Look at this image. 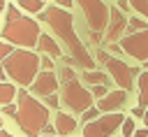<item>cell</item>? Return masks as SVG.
<instances>
[{
	"instance_id": "7c38bea8",
	"label": "cell",
	"mask_w": 148,
	"mask_h": 137,
	"mask_svg": "<svg viewBox=\"0 0 148 137\" xmlns=\"http://www.w3.org/2000/svg\"><path fill=\"white\" fill-rule=\"evenodd\" d=\"M127 102V91L118 88V91H109L104 98L97 100V109L104 111V114H113V111H120Z\"/></svg>"
},
{
	"instance_id": "4316f807",
	"label": "cell",
	"mask_w": 148,
	"mask_h": 137,
	"mask_svg": "<svg viewBox=\"0 0 148 137\" xmlns=\"http://www.w3.org/2000/svg\"><path fill=\"white\" fill-rule=\"evenodd\" d=\"M76 74H74V70L69 67V65H62V70H60V79L62 81H67V79H74Z\"/></svg>"
},
{
	"instance_id": "83f0119b",
	"label": "cell",
	"mask_w": 148,
	"mask_h": 137,
	"mask_svg": "<svg viewBox=\"0 0 148 137\" xmlns=\"http://www.w3.org/2000/svg\"><path fill=\"white\" fill-rule=\"evenodd\" d=\"M2 111H5L7 116H14V114H16V104H12V102H9V104H5V107H2Z\"/></svg>"
},
{
	"instance_id": "603a6c76",
	"label": "cell",
	"mask_w": 148,
	"mask_h": 137,
	"mask_svg": "<svg viewBox=\"0 0 148 137\" xmlns=\"http://www.w3.org/2000/svg\"><path fill=\"white\" fill-rule=\"evenodd\" d=\"M106 93H109V84H97V86H92V91H90L92 98H104Z\"/></svg>"
},
{
	"instance_id": "f35d334b",
	"label": "cell",
	"mask_w": 148,
	"mask_h": 137,
	"mask_svg": "<svg viewBox=\"0 0 148 137\" xmlns=\"http://www.w3.org/2000/svg\"><path fill=\"white\" fill-rule=\"evenodd\" d=\"M0 128H2V116H0Z\"/></svg>"
},
{
	"instance_id": "d6a6232c",
	"label": "cell",
	"mask_w": 148,
	"mask_h": 137,
	"mask_svg": "<svg viewBox=\"0 0 148 137\" xmlns=\"http://www.w3.org/2000/svg\"><path fill=\"white\" fill-rule=\"evenodd\" d=\"M5 77H7V72H5V67L0 65V81H5Z\"/></svg>"
},
{
	"instance_id": "5b68a950",
	"label": "cell",
	"mask_w": 148,
	"mask_h": 137,
	"mask_svg": "<svg viewBox=\"0 0 148 137\" xmlns=\"http://www.w3.org/2000/svg\"><path fill=\"white\" fill-rule=\"evenodd\" d=\"M97 60L99 63H104V67H106V72H109V79H113V84L118 86V88H123V91H132L134 88V79H136V74H139V67H132V65H127V63H123L118 56H111L109 51H97Z\"/></svg>"
},
{
	"instance_id": "ab89813d",
	"label": "cell",
	"mask_w": 148,
	"mask_h": 137,
	"mask_svg": "<svg viewBox=\"0 0 148 137\" xmlns=\"http://www.w3.org/2000/svg\"><path fill=\"white\" fill-rule=\"evenodd\" d=\"M42 2H44V0H42ZM51 2H58V0H51Z\"/></svg>"
},
{
	"instance_id": "836d02e7",
	"label": "cell",
	"mask_w": 148,
	"mask_h": 137,
	"mask_svg": "<svg viewBox=\"0 0 148 137\" xmlns=\"http://www.w3.org/2000/svg\"><path fill=\"white\" fill-rule=\"evenodd\" d=\"M2 9H7V2H5V0H0V12H2Z\"/></svg>"
},
{
	"instance_id": "8fae6325",
	"label": "cell",
	"mask_w": 148,
	"mask_h": 137,
	"mask_svg": "<svg viewBox=\"0 0 148 137\" xmlns=\"http://www.w3.org/2000/svg\"><path fill=\"white\" fill-rule=\"evenodd\" d=\"M125 30H127V16L118 7H111L109 9V23H106V39L116 42V39L123 37Z\"/></svg>"
},
{
	"instance_id": "9c48e42d",
	"label": "cell",
	"mask_w": 148,
	"mask_h": 137,
	"mask_svg": "<svg viewBox=\"0 0 148 137\" xmlns=\"http://www.w3.org/2000/svg\"><path fill=\"white\" fill-rule=\"evenodd\" d=\"M120 49L123 53H127L134 60L146 63L148 60V28L139 30V33H127L120 37Z\"/></svg>"
},
{
	"instance_id": "b9f144b4",
	"label": "cell",
	"mask_w": 148,
	"mask_h": 137,
	"mask_svg": "<svg viewBox=\"0 0 148 137\" xmlns=\"http://www.w3.org/2000/svg\"><path fill=\"white\" fill-rule=\"evenodd\" d=\"M116 2H118V0H116Z\"/></svg>"
},
{
	"instance_id": "2e32d148",
	"label": "cell",
	"mask_w": 148,
	"mask_h": 137,
	"mask_svg": "<svg viewBox=\"0 0 148 137\" xmlns=\"http://www.w3.org/2000/svg\"><path fill=\"white\" fill-rule=\"evenodd\" d=\"M136 84H139V104L136 107L148 109V72H141Z\"/></svg>"
},
{
	"instance_id": "74e56055",
	"label": "cell",
	"mask_w": 148,
	"mask_h": 137,
	"mask_svg": "<svg viewBox=\"0 0 148 137\" xmlns=\"http://www.w3.org/2000/svg\"><path fill=\"white\" fill-rule=\"evenodd\" d=\"M23 2H28V0H16V5H23Z\"/></svg>"
},
{
	"instance_id": "f546056e",
	"label": "cell",
	"mask_w": 148,
	"mask_h": 137,
	"mask_svg": "<svg viewBox=\"0 0 148 137\" xmlns=\"http://www.w3.org/2000/svg\"><path fill=\"white\" fill-rule=\"evenodd\" d=\"M134 137H148V128H143V130H134Z\"/></svg>"
},
{
	"instance_id": "8992f818",
	"label": "cell",
	"mask_w": 148,
	"mask_h": 137,
	"mask_svg": "<svg viewBox=\"0 0 148 137\" xmlns=\"http://www.w3.org/2000/svg\"><path fill=\"white\" fill-rule=\"evenodd\" d=\"M60 102L69 109V111H76V114H83L88 107H92V95L90 91L74 77V79H67L62 81V91H60Z\"/></svg>"
},
{
	"instance_id": "7402d4cb",
	"label": "cell",
	"mask_w": 148,
	"mask_h": 137,
	"mask_svg": "<svg viewBox=\"0 0 148 137\" xmlns=\"http://www.w3.org/2000/svg\"><path fill=\"white\" fill-rule=\"evenodd\" d=\"M120 130H123V137H132L134 135V118H125L123 121V125H120Z\"/></svg>"
},
{
	"instance_id": "f1b7e54d",
	"label": "cell",
	"mask_w": 148,
	"mask_h": 137,
	"mask_svg": "<svg viewBox=\"0 0 148 137\" xmlns=\"http://www.w3.org/2000/svg\"><path fill=\"white\" fill-rule=\"evenodd\" d=\"M143 114H146V109H141V107H134L132 109V116H136V118H143Z\"/></svg>"
},
{
	"instance_id": "5bb4252c",
	"label": "cell",
	"mask_w": 148,
	"mask_h": 137,
	"mask_svg": "<svg viewBox=\"0 0 148 137\" xmlns=\"http://www.w3.org/2000/svg\"><path fill=\"white\" fill-rule=\"evenodd\" d=\"M37 46H39V51H42L44 56H49V58H60V56H62L60 44H58V42H56L51 35H39Z\"/></svg>"
},
{
	"instance_id": "d4e9b609",
	"label": "cell",
	"mask_w": 148,
	"mask_h": 137,
	"mask_svg": "<svg viewBox=\"0 0 148 137\" xmlns=\"http://www.w3.org/2000/svg\"><path fill=\"white\" fill-rule=\"evenodd\" d=\"M44 104H46L49 109H58V104H60V98H58L56 93H53V95H46V98H44Z\"/></svg>"
},
{
	"instance_id": "e575fe53",
	"label": "cell",
	"mask_w": 148,
	"mask_h": 137,
	"mask_svg": "<svg viewBox=\"0 0 148 137\" xmlns=\"http://www.w3.org/2000/svg\"><path fill=\"white\" fill-rule=\"evenodd\" d=\"M0 137H14V135H9V132H5V130H0Z\"/></svg>"
},
{
	"instance_id": "6da1fadb",
	"label": "cell",
	"mask_w": 148,
	"mask_h": 137,
	"mask_svg": "<svg viewBox=\"0 0 148 137\" xmlns=\"http://www.w3.org/2000/svg\"><path fill=\"white\" fill-rule=\"evenodd\" d=\"M39 19L53 30V35L67 46V53H69V60L83 70H95V60L90 56V51L86 49V44L81 42V37L76 35V28H74V16L62 9V7H46Z\"/></svg>"
},
{
	"instance_id": "d6986e66",
	"label": "cell",
	"mask_w": 148,
	"mask_h": 137,
	"mask_svg": "<svg viewBox=\"0 0 148 137\" xmlns=\"http://www.w3.org/2000/svg\"><path fill=\"white\" fill-rule=\"evenodd\" d=\"M25 12H30V14H42L44 12V2L42 0H28V2H23L21 5Z\"/></svg>"
},
{
	"instance_id": "9a60e30c",
	"label": "cell",
	"mask_w": 148,
	"mask_h": 137,
	"mask_svg": "<svg viewBox=\"0 0 148 137\" xmlns=\"http://www.w3.org/2000/svg\"><path fill=\"white\" fill-rule=\"evenodd\" d=\"M83 81H88L90 86H97V84H111L109 81V74L102 72V70H83Z\"/></svg>"
},
{
	"instance_id": "ba28073f",
	"label": "cell",
	"mask_w": 148,
	"mask_h": 137,
	"mask_svg": "<svg viewBox=\"0 0 148 137\" xmlns=\"http://www.w3.org/2000/svg\"><path fill=\"white\" fill-rule=\"evenodd\" d=\"M125 116L120 111L113 114H102L90 123H83V137H111L120 125H123Z\"/></svg>"
},
{
	"instance_id": "1f68e13d",
	"label": "cell",
	"mask_w": 148,
	"mask_h": 137,
	"mask_svg": "<svg viewBox=\"0 0 148 137\" xmlns=\"http://www.w3.org/2000/svg\"><path fill=\"white\" fill-rule=\"evenodd\" d=\"M111 51H113V53H123V49H120V44H111Z\"/></svg>"
},
{
	"instance_id": "e0dca14e",
	"label": "cell",
	"mask_w": 148,
	"mask_h": 137,
	"mask_svg": "<svg viewBox=\"0 0 148 137\" xmlns=\"http://www.w3.org/2000/svg\"><path fill=\"white\" fill-rule=\"evenodd\" d=\"M14 98H16V86L9 81H0V107L9 104Z\"/></svg>"
},
{
	"instance_id": "cb8c5ba5",
	"label": "cell",
	"mask_w": 148,
	"mask_h": 137,
	"mask_svg": "<svg viewBox=\"0 0 148 137\" xmlns=\"http://www.w3.org/2000/svg\"><path fill=\"white\" fill-rule=\"evenodd\" d=\"M12 51H14V46H12L9 42H2V39H0V65L5 63V58H7Z\"/></svg>"
},
{
	"instance_id": "277c9868",
	"label": "cell",
	"mask_w": 148,
	"mask_h": 137,
	"mask_svg": "<svg viewBox=\"0 0 148 137\" xmlns=\"http://www.w3.org/2000/svg\"><path fill=\"white\" fill-rule=\"evenodd\" d=\"M2 67H5V72L12 81H16L21 88H25L39 74V56L28 51V49H14L5 58Z\"/></svg>"
},
{
	"instance_id": "30bf717a",
	"label": "cell",
	"mask_w": 148,
	"mask_h": 137,
	"mask_svg": "<svg viewBox=\"0 0 148 137\" xmlns=\"http://www.w3.org/2000/svg\"><path fill=\"white\" fill-rule=\"evenodd\" d=\"M58 77L53 74V72H39L37 77H35V81L30 84V95H35V98H46V95H53L56 91H58Z\"/></svg>"
},
{
	"instance_id": "52a82bcc",
	"label": "cell",
	"mask_w": 148,
	"mask_h": 137,
	"mask_svg": "<svg viewBox=\"0 0 148 137\" xmlns=\"http://www.w3.org/2000/svg\"><path fill=\"white\" fill-rule=\"evenodd\" d=\"M76 5L81 7V14H83V19L88 23V30L102 35L106 30V23H109L106 2H102V0H76Z\"/></svg>"
},
{
	"instance_id": "3957f363",
	"label": "cell",
	"mask_w": 148,
	"mask_h": 137,
	"mask_svg": "<svg viewBox=\"0 0 148 137\" xmlns=\"http://www.w3.org/2000/svg\"><path fill=\"white\" fill-rule=\"evenodd\" d=\"M39 23L30 16H23L18 7H7V16L2 23V39L9 44H16L21 49L37 46L39 39Z\"/></svg>"
},
{
	"instance_id": "4fadbf2b",
	"label": "cell",
	"mask_w": 148,
	"mask_h": 137,
	"mask_svg": "<svg viewBox=\"0 0 148 137\" xmlns=\"http://www.w3.org/2000/svg\"><path fill=\"white\" fill-rule=\"evenodd\" d=\"M53 128H56V132L60 137H67V135H72L76 130V118L69 116V114H65V111H58L56 118H53Z\"/></svg>"
},
{
	"instance_id": "484cf974",
	"label": "cell",
	"mask_w": 148,
	"mask_h": 137,
	"mask_svg": "<svg viewBox=\"0 0 148 137\" xmlns=\"http://www.w3.org/2000/svg\"><path fill=\"white\" fill-rule=\"evenodd\" d=\"M39 67H42L44 72H53V58H49V56L39 58Z\"/></svg>"
},
{
	"instance_id": "ac0fdd59",
	"label": "cell",
	"mask_w": 148,
	"mask_h": 137,
	"mask_svg": "<svg viewBox=\"0 0 148 137\" xmlns=\"http://www.w3.org/2000/svg\"><path fill=\"white\" fill-rule=\"evenodd\" d=\"M146 28H148V23H146L143 19H139V16L127 19V30H130V33H139V30H146Z\"/></svg>"
},
{
	"instance_id": "ffe728a7",
	"label": "cell",
	"mask_w": 148,
	"mask_h": 137,
	"mask_svg": "<svg viewBox=\"0 0 148 137\" xmlns=\"http://www.w3.org/2000/svg\"><path fill=\"white\" fill-rule=\"evenodd\" d=\"M130 2V9H136L141 16L148 19V0H127Z\"/></svg>"
},
{
	"instance_id": "7a4b0ae2",
	"label": "cell",
	"mask_w": 148,
	"mask_h": 137,
	"mask_svg": "<svg viewBox=\"0 0 148 137\" xmlns=\"http://www.w3.org/2000/svg\"><path fill=\"white\" fill-rule=\"evenodd\" d=\"M14 121L28 137H39V132H44V128L49 125V107L35 100V95H30L25 88H21L16 93Z\"/></svg>"
},
{
	"instance_id": "60d3db41",
	"label": "cell",
	"mask_w": 148,
	"mask_h": 137,
	"mask_svg": "<svg viewBox=\"0 0 148 137\" xmlns=\"http://www.w3.org/2000/svg\"><path fill=\"white\" fill-rule=\"evenodd\" d=\"M44 137H53V135H44Z\"/></svg>"
},
{
	"instance_id": "44dd1931",
	"label": "cell",
	"mask_w": 148,
	"mask_h": 137,
	"mask_svg": "<svg viewBox=\"0 0 148 137\" xmlns=\"http://www.w3.org/2000/svg\"><path fill=\"white\" fill-rule=\"evenodd\" d=\"M97 116H99V109H97V107H88V109L81 114V121H83V123H90V121H95Z\"/></svg>"
},
{
	"instance_id": "4dcf8cb0",
	"label": "cell",
	"mask_w": 148,
	"mask_h": 137,
	"mask_svg": "<svg viewBox=\"0 0 148 137\" xmlns=\"http://www.w3.org/2000/svg\"><path fill=\"white\" fill-rule=\"evenodd\" d=\"M58 5L65 9V7H72V0H58Z\"/></svg>"
},
{
	"instance_id": "8d00e7d4",
	"label": "cell",
	"mask_w": 148,
	"mask_h": 137,
	"mask_svg": "<svg viewBox=\"0 0 148 137\" xmlns=\"http://www.w3.org/2000/svg\"><path fill=\"white\" fill-rule=\"evenodd\" d=\"M141 65H143V67H146V72H148V60H146V63H141Z\"/></svg>"
},
{
	"instance_id": "d590c367",
	"label": "cell",
	"mask_w": 148,
	"mask_h": 137,
	"mask_svg": "<svg viewBox=\"0 0 148 137\" xmlns=\"http://www.w3.org/2000/svg\"><path fill=\"white\" fill-rule=\"evenodd\" d=\"M143 123H146V128H148V109H146V114H143Z\"/></svg>"
}]
</instances>
